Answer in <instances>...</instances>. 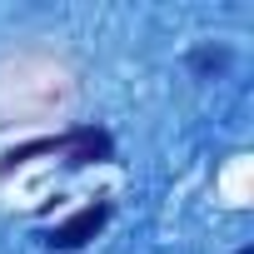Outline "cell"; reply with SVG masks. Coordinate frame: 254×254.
I'll list each match as a JSON object with an SVG mask.
<instances>
[{"instance_id":"obj_1","label":"cell","mask_w":254,"mask_h":254,"mask_svg":"<svg viewBox=\"0 0 254 254\" xmlns=\"http://www.w3.org/2000/svg\"><path fill=\"white\" fill-rule=\"evenodd\" d=\"M35 155H60L70 170H80V165L110 160V155H115V140H110L105 130H95V125H80V130H70V135H50V140H30V145H15L5 160H0V175H10L15 165H25V160H35Z\"/></svg>"},{"instance_id":"obj_2","label":"cell","mask_w":254,"mask_h":254,"mask_svg":"<svg viewBox=\"0 0 254 254\" xmlns=\"http://www.w3.org/2000/svg\"><path fill=\"white\" fill-rule=\"evenodd\" d=\"M105 224H110V204H105V199H95V204L75 209L65 224H55L45 244H50V249H80V244H90V239H95Z\"/></svg>"},{"instance_id":"obj_3","label":"cell","mask_w":254,"mask_h":254,"mask_svg":"<svg viewBox=\"0 0 254 254\" xmlns=\"http://www.w3.org/2000/svg\"><path fill=\"white\" fill-rule=\"evenodd\" d=\"M190 65H194V70H224V65H229V50H209V45H204V50L190 55Z\"/></svg>"},{"instance_id":"obj_4","label":"cell","mask_w":254,"mask_h":254,"mask_svg":"<svg viewBox=\"0 0 254 254\" xmlns=\"http://www.w3.org/2000/svg\"><path fill=\"white\" fill-rule=\"evenodd\" d=\"M239 254H254V249H239Z\"/></svg>"}]
</instances>
